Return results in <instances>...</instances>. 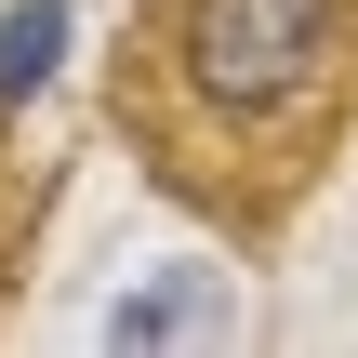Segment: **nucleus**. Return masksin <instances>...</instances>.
<instances>
[{
  "instance_id": "2",
  "label": "nucleus",
  "mask_w": 358,
  "mask_h": 358,
  "mask_svg": "<svg viewBox=\"0 0 358 358\" xmlns=\"http://www.w3.org/2000/svg\"><path fill=\"white\" fill-rule=\"evenodd\" d=\"M53 40H66V13H53V0H27V13H0V93H27V80L53 66Z\"/></svg>"
},
{
  "instance_id": "1",
  "label": "nucleus",
  "mask_w": 358,
  "mask_h": 358,
  "mask_svg": "<svg viewBox=\"0 0 358 358\" xmlns=\"http://www.w3.org/2000/svg\"><path fill=\"white\" fill-rule=\"evenodd\" d=\"M332 66H345V0H173V80L226 133L306 120Z\"/></svg>"
}]
</instances>
